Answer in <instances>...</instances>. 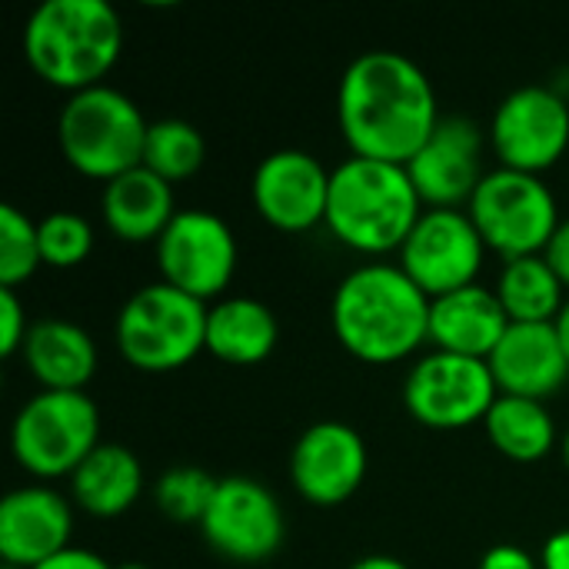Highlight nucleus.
Listing matches in <instances>:
<instances>
[{
  "label": "nucleus",
  "mask_w": 569,
  "mask_h": 569,
  "mask_svg": "<svg viewBox=\"0 0 569 569\" xmlns=\"http://www.w3.org/2000/svg\"><path fill=\"white\" fill-rule=\"evenodd\" d=\"M337 120L350 157L407 167L443 117L420 63L397 50H367L340 77Z\"/></svg>",
  "instance_id": "1"
},
{
  "label": "nucleus",
  "mask_w": 569,
  "mask_h": 569,
  "mask_svg": "<svg viewBox=\"0 0 569 569\" xmlns=\"http://www.w3.org/2000/svg\"><path fill=\"white\" fill-rule=\"evenodd\" d=\"M340 347L373 367L400 363L430 343V297L393 263L347 273L330 303Z\"/></svg>",
  "instance_id": "2"
},
{
  "label": "nucleus",
  "mask_w": 569,
  "mask_h": 569,
  "mask_svg": "<svg viewBox=\"0 0 569 569\" xmlns=\"http://www.w3.org/2000/svg\"><path fill=\"white\" fill-rule=\"evenodd\" d=\"M123 50V23L107 0H43L23 27L30 70L67 93L100 87Z\"/></svg>",
  "instance_id": "3"
},
{
  "label": "nucleus",
  "mask_w": 569,
  "mask_h": 569,
  "mask_svg": "<svg viewBox=\"0 0 569 569\" xmlns=\"http://www.w3.org/2000/svg\"><path fill=\"white\" fill-rule=\"evenodd\" d=\"M423 210L427 207L400 163L350 157L330 170L327 227L357 253H400Z\"/></svg>",
  "instance_id": "4"
},
{
  "label": "nucleus",
  "mask_w": 569,
  "mask_h": 569,
  "mask_svg": "<svg viewBox=\"0 0 569 569\" xmlns=\"http://www.w3.org/2000/svg\"><path fill=\"white\" fill-rule=\"evenodd\" d=\"M147 130L150 123L140 107L107 83L70 93L57 123L63 160L77 173L103 183L143 167Z\"/></svg>",
  "instance_id": "5"
},
{
  "label": "nucleus",
  "mask_w": 569,
  "mask_h": 569,
  "mask_svg": "<svg viewBox=\"0 0 569 569\" xmlns=\"http://www.w3.org/2000/svg\"><path fill=\"white\" fill-rule=\"evenodd\" d=\"M210 307L170 283L140 287L117 313L120 357L143 373H170L207 350Z\"/></svg>",
  "instance_id": "6"
},
{
  "label": "nucleus",
  "mask_w": 569,
  "mask_h": 569,
  "mask_svg": "<svg viewBox=\"0 0 569 569\" xmlns=\"http://www.w3.org/2000/svg\"><path fill=\"white\" fill-rule=\"evenodd\" d=\"M97 447L100 413L87 393L40 390L20 407L10 427L13 460L40 480H70Z\"/></svg>",
  "instance_id": "7"
},
{
  "label": "nucleus",
  "mask_w": 569,
  "mask_h": 569,
  "mask_svg": "<svg viewBox=\"0 0 569 569\" xmlns=\"http://www.w3.org/2000/svg\"><path fill=\"white\" fill-rule=\"evenodd\" d=\"M467 213L487 250L500 253L503 260L540 257L560 227V207L550 187L537 173L507 167L490 170L480 180Z\"/></svg>",
  "instance_id": "8"
},
{
  "label": "nucleus",
  "mask_w": 569,
  "mask_h": 569,
  "mask_svg": "<svg viewBox=\"0 0 569 569\" xmlns=\"http://www.w3.org/2000/svg\"><path fill=\"white\" fill-rule=\"evenodd\" d=\"M500 390L487 360L430 350L403 380V407L427 430H467L483 423Z\"/></svg>",
  "instance_id": "9"
},
{
  "label": "nucleus",
  "mask_w": 569,
  "mask_h": 569,
  "mask_svg": "<svg viewBox=\"0 0 569 569\" xmlns=\"http://www.w3.org/2000/svg\"><path fill=\"white\" fill-rule=\"evenodd\" d=\"M237 237L223 217L210 210H177L163 237L157 240L160 280L210 303L237 273Z\"/></svg>",
  "instance_id": "10"
},
{
  "label": "nucleus",
  "mask_w": 569,
  "mask_h": 569,
  "mask_svg": "<svg viewBox=\"0 0 569 569\" xmlns=\"http://www.w3.org/2000/svg\"><path fill=\"white\" fill-rule=\"evenodd\" d=\"M487 243L463 210H423L407 243L400 247V270L430 297L473 287L483 267Z\"/></svg>",
  "instance_id": "11"
},
{
  "label": "nucleus",
  "mask_w": 569,
  "mask_h": 569,
  "mask_svg": "<svg viewBox=\"0 0 569 569\" xmlns=\"http://www.w3.org/2000/svg\"><path fill=\"white\" fill-rule=\"evenodd\" d=\"M200 533L223 560L253 567L280 550L287 520L280 500L263 483L250 477H220Z\"/></svg>",
  "instance_id": "12"
},
{
  "label": "nucleus",
  "mask_w": 569,
  "mask_h": 569,
  "mask_svg": "<svg viewBox=\"0 0 569 569\" xmlns=\"http://www.w3.org/2000/svg\"><path fill=\"white\" fill-rule=\"evenodd\" d=\"M490 143L507 170L543 173L569 147V107L553 87H520L500 100L490 120Z\"/></svg>",
  "instance_id": "13"
},
{
  "label": "nucleus",
  "mask_w": 569,
  "mask_h": 569,
  "mask_svg": "<svg viewBox=\"0 0 569 569\" xmlns=\"http://www.w3.org/2000/svg\"><path fill=\"white\" fill-rule=\"evenodd\" d=\"M370 453L363 437L340 420H320L307 427L290 453V480L297 493L313 507L347 503L367 480Z\"/></svg>",
  "instance_id": "14"
},
{
  "label": "nucleus",
  "mask_w": 569,
  "mask_h": 569,
  "mask_svg": "<svg viewBox=\"0 0 569 569\" xmlns=\"http://www.w3.org/2000/svg\"><path fill=\"white\" fill-rule=\"evenodd\" d=\"M250 197L270 227L303 233L327 223L330 170L307 150H277L257 163Z\"/></svg>",
  "instance_id": "15"
},
{
  "label": "nucleus",
  "mask_w": 569,
  "mask_h": 569,
  "mask_svg": "<svg viewBox=\"0 0 569 569\" xmlns=\"http://www.w3.org/2000/svg\"><path fill=\"white\" fill-rule=\"evenodd\" d=\"M480 160V127L467 117H443L430 140L407 163V173L427 210H457L460 203L473 200L480 180L487 177Z\"/></svg>",
  "instance_id": "16"
},
{
  "label": "nucleus",
  "mask_w": 569,
  "mask_h": 569,
  "mask_svg": "<svg viewBox=\"0 0 569 569\" xmlns=\"http://www.w3.org/2000/svg\"><path fill=\"white\" fill-rule=\"evenodd\" d=\"M70 503L50 487H20L0 503V560L3 567L37 569L70 547Z\"/></svg>",
  "instance_id": "17"
},
{
  "label": "nucleus",
  "mask_w": 569,
  "mask_h": 569,
  "mask_svg": "<svg viewBox=\"0 0 569 569\" xmlns=\"http://www.w3.org/2000/svg\"><path fill=\"white\" fill-rule=\"evenodd\" d=\"M487 363L497 390L507 397L543 403L569 380V360L557 323H510Z\"/></svg>",
  "instance_id": "18"
},
{
  "label": "nucleus",
  "mask_w": 569,
  "mask_h": 569,
  "mask_svg": "<svg viewBox=\"0 0 569 569\" xmlns=\"http://www.w3.org/2000/svg\"><path fill=\"white\" fill-rule=\"evenodd\" d=\"M507 327H510V317H507L497 290H487L480 283L430 300L433 350L490 360V353L503 340Z\"/></svg>",
  "instance_id": "19"
},
{
  "label": "nucleus",
  "mask_w": 569,
  "mask_h": 569,
  "mask_svg": "<svg viewBox=\"0 0 569 569\" xmlns=\"http://www.w3.org/2000/svg\"><path fill=\"white\" fill-rule=\"evenodd\" d=\"M20 353H23L27 370L43 390L83 393V387L97 373V347L90 333L60 317L30 323Z\"/></svg>",
  "instance_id": "20"
},
{
  "label": "nucleus",
  "mask_w": 569,
  "mask_h": 569,
  "mask_svg": "<svg viewBox=\"0 0 569 569\" xmlns=\"http://www.w3.org/2000/svg\"><path fill=\"white\" fill-rule=\"evenodd\" d=\"M100 210L110 233L123 243H157L177 217L170 183L147 167L127 170L103 183Z\"/></svg>",
  "instance_id": "21"
},
{
  "label": "nucleus",
  "mask_w": 569,
  "mask_h": 569,
  "mask_svg": "<svg viewBox=\"0 0 569 569\" xmlns=\"http://www.w3.org/2000/svg\"><path fill=\"white\" fill-rule=\"evenodd\" d=\"M143 490V467L133 450L123 443H100L70 477L73 503L97 517L113 520L123 517Z\"/></svg>",
  "instance_id": "22"
},
{
  "label": "nucleus",
  "mask_w": 569,
  "mask_h": 569,
  "mask_svg": "<svg viewBox=\"0 0 569 569\" xmlns=\"http://www.w3.org/2000/svg\"><path fill=\"white\" fill-rule=\"evenodd\" d=\"M280 327L267 303L253 297H220L207 317V353L230 367L263 363L277 347Z\"/></svg>",
  "instance_id": "23"
},
{
  "label": "nucleus",
  "mask_w": 569,
  "mask_h": 569,
  "mask_svg": "<svg viewBox=\"0 0 569 569\" xmlns=\"http://www.w3.org/2000/svg\"><path fill=\"white\" fill-rule=\"evenodd\" d=\"M483 427L497 453L513 463H540L557 447V423L540 400L500 393Z\"/></svg>",
  "instance_id": "24"
},
{
  "label": "nucleus",
  "mask_w": 569,
  "mask_h": 569,
  "mask_svg": "<svg viewBox=\"0 0 569 569\" xmlns=\"http://www.w3.org/2000/svg\"><path fill=\"white\" fill-rule=\"evenodd\" d=\"M567 287L547 263V257H520L507 260L497 297L510 317V323H557L567 307Z\"/></svg>",
  "instance_id": "25"
},
{
  "label": "nucleus",
  "mask_w": 569,
  "mask_h": 569,
  "mask_svg": "<svg viewBox=\"0 0 569 569\" xmlns=\"http://www.w3.org/2000/svg\"><path fill=\"white\" fill-rule=\"evenodd\" d=\"M203 160H207V140L193 123L177 120V117L150 123L147 143H143L147 170H153L167 183H180V180H190L203 167Z\"/></svg>",
  "instance_id": "26"
},
{
  "label": "nucleus",
  "mask_w": 569,
  "mask_h": 569,
  "mask_svg": "<svg viewBox=\"0 0 569 569\" xmlns=\"http://www.w3.org/2000/svg\"><path fill=\"white\" fill-rule=\"evenodd\" d=\"M217 477H210L200 467H173L157 480L153 500L160 507V513L173 523H203L213 493H217Z\"/></svg>",
  "instance_id": "27"
},
{
  "label": "nucleus",
  "mask_w": 569,
  "mask_h": 569,
  "mask_svg": "<svg viewBox=\"0 0 569 569\" xmlns=\"http://www.w3.org/2000/svg\"><path fill=\"white\" fill-rule=\"evenodd\" d=\"M40 237H37V223L3 203L0 207V287L17 290L20 283H27L37 267H40Z\"/></svg>",
  "instance_id": "28"
},
{
  "label": "nucleus",
  "mask_w": 569,
  "mask_h": 569,
  "mask_svg": "<svg viewBox=\"0 0 569 569\" xmlns=\"http://www.w3.org/2000/svg\"><path fill=\"white\" fill-rule=\"evenodd\" d=\"M37 237H40V260L57 270H70L83 263L93 250L90 223L70 210H53L43 220H37Z\"/></svg>",
  "instance_id": "29"
},
{
  "label": "nucleus",
  "mask_w": 569,
  "mask_h": 569,
  "mask_svg": "<svg viewBox=\"0 0 569 569\" xmlns=\"http://www.w3.org/2000/svg\"><path fill=\"white\" fill-rule=\"evenodd\" d=\"M27 313H23V303L17 297V290H7L0 287V353L3 357H13L23 350V340H27Z\"/></svg>",
  "instance_id": "30"
},
{
  "label": "nucleus",
  "mask_w": 569,
  "mask_h": 569,
  "mask_svg": "<svg viewBox=\"0 0 569 569\" xmlns=\"http://www.w3.org/2000/svg\"><path fill=\"white\" fill-rule=\"evenodd\" d=\"M477 569H540V563L523 547L500 543V547H493V550L483 553V560H480Z\"/></svg>",
  "instance_id": "31"
},
{
  "label": "nucleus",
  "mask_w": 569,
  "mask_h": 569,
  "mask_svg": "<svg viewBox=\"0 0 569 569\" xmlns=\"http://www.w3.org/2000/svg\"><path fill=\"white\" fill-rule=\"evenodd\" d=\"M37 569H113V563H107L100 553L93 550H77V547H67L63 553L50 557L47 563H40Z\"/></svg>",
  "instance_id": "32"
},
{
  "label": "nucleus",
  "mask_w": 569,
  "mask_h": 569,
  "mask_svg": "<svg viewBox=\"0 0 569 569\" xmlns=\"http://www.w3.org/2000/svg\"><path fill=\"white\" fill-rule=\"evenodd\" d=\"M543 257H547V263L553 267V273L560 277V283L569 290V217L567 220H560V227H557L550 247L543 250Z\"/></svg>",
  "instance_id": "33"
},
{
  "label": "nucleus",
  "mask_w": 569,
  "mask_h": 569,
  "mask_svg": "<svg viewBox=\"0 0 569 569\" xmlns=\"http://www.w3.org/2000/svg\"><path fill=\"white\" fill-rule=\"evenodd\" d=\"M540 567L543 569H569V530L553 533V537L543 543Z\"/></svg>",
  "instance_id": "34"
},
{
  "label": "nucleus",
  "mask_w": 569,
  "mask_h": 569,
  "mask_svg": "<svg viewBox=\"0 0 569 569\" xmlns=\"http://www.w3.org/2000/svg\"><path fill=\"white\" fill-rule=\"evenodd\" d=\"M350 569H410L403 560H397V557H387V553H373V557H363V560H357Z\"/></svg>",
  "instance_id": "35"
},
{
  "label": "nucleus",
  "mask_w": 569,
  "mask_h": 569,
  "mask_svg": "<svg viewBox=\"0 0 569 569\" xmlns=\"http://www.w3.org/2000/svg\"><path fill=\"white\" fill-rule=\"evenodd\" d=\"M557 333H560V343H563V350H567V360H569V300H567V307H563V313L557 317Z\"/></svg>",
  "instance_id": "36"
},
{
  "label": "nucleus",
  "mask_w": 569,
  "mask_h": 569,
  "mask_svg": "<svg viewBox=\"0 0 569 569\" xmlns=\"http://www.w3.org/2000/svg\"><path fill=\"white\" fill-rule=\"evenodd\" d=\"M560 457H563V463H567V470H569V430H567V437H563V443H560Z\"/></svg>",
  "instance_id": "37"
},
{
  "label": "nucleus",
  "mask_w": 569,
  "mask_h": 569,
  "mask_svg": "<svg viewBox=\"0 0 569 569\" xmlns=\"http://www.w3.org/2000/svg\"><path fill=\"white\" fill-rule=\"evenodd\" d=\"M113 569H147L143 563H113Z\"/></svg>",
  "instance_id": "38"
},
{
  "label": "nucleus",
  "mask_w": 569,
  "mask_h": 569,
  "mask_svg": "<svg viewBox=\"0 0 569 569\" xmlns=\"http://www.w3.org/2000/svg\"><path fill=\"white\" fill-rule=\"evenodd\" d=\"M3 569H17V567H3Z\"/></svg>",
  "instance_id": "39"
}]
</instances>
